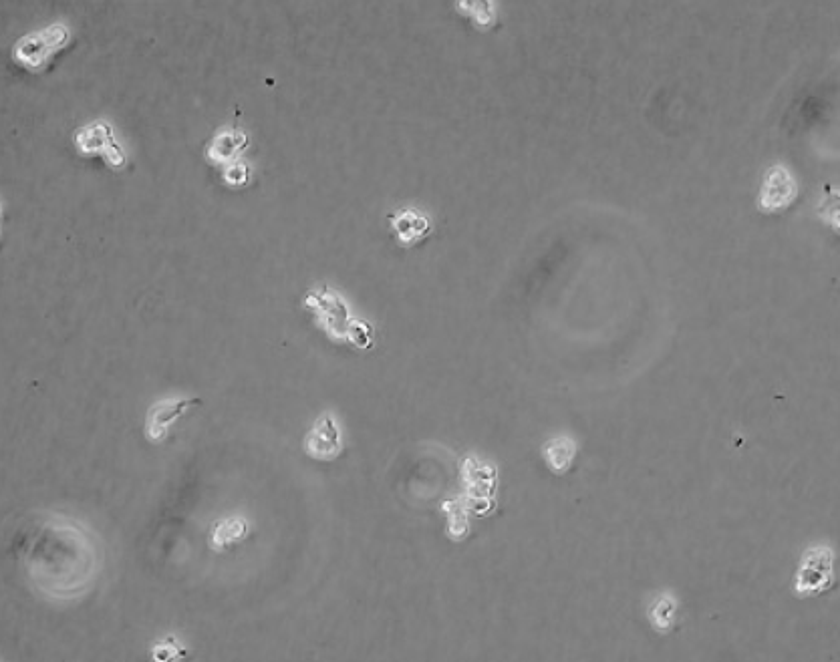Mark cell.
I'll list each match as a JSON object with an SVG mask.
<instances>
[{
	"mask_svg": "<svg viewBox=\"0 0 840 662\" xmlns=\"http://www.w3.org/2000/svg\"><path fill=\"white\" fill-rule=\"evenodd\" d=\"M69 39L71 33L65 25H51L43 31L19 39L13 47V59L29 71H43L51 63V59L69 45Z\"/></svg>",
	"mask_w": 840,
	"mask_h": 662,
	"instance_id": "6da1fadb",
	"label": "cell"
},
{
	"mask_svg": "<svg viewBox=\"0 0 840 662\" xmlns=\"http://www.w3.org/2000/svg\"><path fill=\"white\" fill-rule=\"evenodd\" d=\"M73 143H75L77 151L85 157L101 155L109 168H113V170H121L123 165L127 163V157H125L123 149L115 141L111 125L105 123V121H93V123L77 129L75 135H73Z\"/></svg>",
	"mask_w": 840,
	"mask_h": 662,
	"instance_id": "7a4b0ae2",
	"label": "cell"
},
{
	"mask_svg": "<svg viewBox=\"0 0 840 662\" xmlns=\"http://www.w3.org/2000/svg\"><path fill=\"white\" fill-rule=\"evenodd\" d=\"M834 554L828 546L812 548L804 554L794 580V592L798 596H816L832 586Z\"/></svg>",
	"mask_w": 840,
	"mask_h": 662,
	"instance_id": "3957f363",
	"label": "cell"
},
{
	"mask_svg": "<svg viewBox=\"0 0 840 662\" xmlns=\"http://www.w3.org/2000/svg\"><path fill=\"white\" fill-rule=\"evenodd\" d=\"M307 308H311L315 312V318L319 322V326L325 330V333L341 343H347L349 333H351V326L355 320L349 318V310L343 302V298H339L335 292L331 290H319V292H311L305 300Z\"/></svg>",
	"mask_w": 840,
	"mask_h": 662,
	"instance_id": "277c9868",
	"label": "cell"
},
{
	"mask_svg": "<svg viewBox=\"0 0 840 662\" xmlns=\"http://www.w3.org/2000/svg\"><path fill=\"white\" fill-rule=\"evenodd\" d=\"M796 196H798V184L794 176L790 174V170L784 168V165H772V168L766 172L758 206L766 214L782 212L788 206H792Z\"/></svg>",
	"mask_w": 840,
	"mask_h": 662,
	"instance_id": "5b68a950",
	"label": "cell"
},
{
	"mask_svg": "<svg viewBox=\"0 0 840 662\" xmlns=\"http://www.w3.org/2000/svg\"><path fill=\"white\" fill-rule=\"evenodd\" d=\"M200 405V399H166L150 407L146 417V437L152 443H162L170 435V427L186 415L190 407Z\"/></svg>",
	"mask_w": 840,
	"mask_h": 662,
	"instance_id": "8992f818",
	"label": "cell"
},
{
	"mask_svg": "<svg viewBox=\"0 0 840 662\" xmlns=\"http://www.w3.org/2000/svg\"><path fill=\"white\" fill-rule=\"evenodd\" d=\"M343 441L335 419L325 413L317 419L311 433L305 439V453L317 461H333L341 455Z\"/></svg>",
	"mask_w": 840,
	"mask_h": 662,
	"instance_id": "52a82bcc",
	"label": "cell"
},
{
	"mask_svg": "<svg viewBox=\"0 0 840 662\" xmlns=\"http://www.w3.org/2000/svg\"><path fill=\"white\" fill-rule=\"evenodd\" d=\"M387 220H389V226L393 230L395 240L403 248H411L419 242H424L434 232V224H432L430 216L415 210V208H405V210L393 212V214L387 216Z\"/></svg>",
	"mask_w": 840,
	"mask_h": 662,
	"instance_id": "ba28073f",
	"label": "cell"
},
{
	"mask_svg": "<svg viewBox=\"0 0 840 662\" xmlns=\"http://www.w3.org/2000/svg\"><path fill=\"white\" fill-rule=\"evenodd\" d=\"M248 147V135L236 127L220 129L206 147V159L212 165H226L238 161V155Z\"/></svg>",
	"mask_w": 840,
	"mask_h": 662,
	"instance_id": "9c48e42d",
	"label": "cell"
},
{
	"mask_svg": "<svg viewBox=\"0 0 840 662\" xmlns=\"http://www.w3.org/2000/svg\"><path fill=\"white\" fill-rule=\"evenodd\" d=\"M542 455L550 471L565 475L577 457V443L571 437H554L544 443Z\"/></svg>",
	"mask_w": 840,
	"mask_h": 662,
	"instance_id": "30bf717a",
	"label": "cell"
},
{
	"mask_svg": "<svg viewBox=\"0 0 840 662\" xmlns=\"http://www.w3.org/2000/svg\"><path fill=\"white\" fill-rule=\"evenodd\" d=\"M248 534V524L240 518H232V520H222L214 526L212 534H210V546L218 552L230 548L232 544H238L244 536Z\"/></svg>",
	"mask_w": 840,
	"mask_h": 662,
	"instance_id": "8fae6325",
	"label": "cell"
},
{
	"mask_svg": "<svg viewBox=\"0 0 840 662\" xmlns=\"http://www.w3.org/2000/svg\"><path fill=\"white\" fill-rule=\"evenodd\" d=\"M675 614H677V600L671 594L659 596L649 608V620L659 632H667L673 626Z\"/></svg>",
	"mask_w": 840,
	"mask_h": 662,
	"instance_id": "7c38bea8",
	"label": "cell"
},
{
	"mask_svg": "<svg viewBox=\"0 0 840 662\" xmlns=\"http://www.w3.org/2000/svg\"><path fill=\"white\" fill-rule=\"evenodd\" d=\"M458 7L470 9L462 13H466L480 29H490L496 21V11H492L494 9L492 3H458Z\"/></svg>",
	"mask_w": 840,
	"mask_h": 662,
	"instance_id": "4fadbf2b",
	"label": "cell"
},
{
	"mask_svg": "<svg viewBox=\"0 0 840 662\" xmlns=\"http://www.w3.org/2000/svg\"><path fill=\"white\" fill-rule=\"evenodd\" d=\"M248 178H250V168L248 165L244 163V161H234V163H230V165H226V168L222 170V182L226 184V186H230V188H242V186H246L248 184Z\"/></svg>",
	"mask_w": 840,
	"mask_h": 662,
	"instance_id": "5bb4252c",
	"label": "cell"
},
{
	"mask_svg": "<svg viewBox=\"0 0 840 662\" xmlns=\"http://www.w3.org/2000/svg\"><path fill=\"white\" fill-rule=\"evenodd\" d=\"M444 508H446L448 516H450V526H452L450 536H452V538H456V540H458V538H462V536H466V532H468L466 510H464L460 504H446Z\"/></svg>",
	"mask_w": 840,
	"mask_h": 662,
	"instance_id": "9a60e30c",
	"label": "cell"
},
{
	"mask_svg": "<svg viewBox=\"0 0 840 662\" xmlns=\"http://www.w3.org/2000/svg\"><path fill=\"white\" fill-rule=\"evenodd\" d=\"M176 654H180V648L176 646V642H174V638L170 636V638H166L164 642H160L156 648H154V658L156 660H170V658H178Z\"/></svg>",
	"mask_w": 840,
	"mask_h": 662,
	"instance_id": "2e32d148",
	"label": "cell"
}]
</instances>
